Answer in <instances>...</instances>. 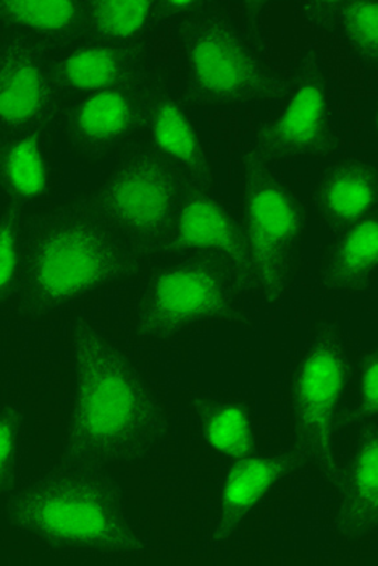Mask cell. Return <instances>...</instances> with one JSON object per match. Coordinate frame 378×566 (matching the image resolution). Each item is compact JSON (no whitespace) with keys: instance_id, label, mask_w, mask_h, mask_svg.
Here are the masks:
<instances>
[{"instance_id":"6da1fadb","label":"cell","mask_w":378,"mask_h":566,"mask_svg":"<svg viewBox=\"0 0 378 566\" xmlns=\"http://www.w3.org/2000/svg\"><path fill=\"white\" fill-rule=\"evenodd\" d=\"M72 349L75 382L61 457L105 468L156 455L170 421L141 370L83 316L73 323Z\"/></svg>"},{"instance_id":"7a4b0ae2","label":"cell","mask_w":378,"mask_h":566,"mask_svg":"<svg viewBox=\"0 0 378 566\" xmlns=\"http://www.w3.org/2000/svg\"><path fill=\"white\" fill-rule=\"evenodd\" d=\"M10 530L63 557L136 560L150 547L104 467L59 457L7 497Z\"/></svg>"},{"instance_id":"3957f363","label":"cell","mask_w":378,"mask_h":566,"mask_svg":"<svg viewBox=\"0 0 378 566\" xmlns=\"http://www.w3.org/2000/svg\"><path fill=\"white\" fill-rule=\"evenodd\" d=\"M145 264L78 197L27 219L13 306L23 317L49 316L139 274Z\"/></svg>"},{"instance_id":"277c9868","label":"cell","mask_w":378,"mask_h":566,"mask_svg":"<svg viewBox=\"0 0 378 566\" xmlns=\"http://www.w3.org/2000/svg\"><path fill=\"white\" fill-rule=\"evenodd\" d=\"M191 184L177 164L143 142L132 146L111 172L82 197L147 262L156 258Z\"/></svg>"},{"instance_id":"5b68a950","label":"cell","mask_w":378,"mask_h":566,"mask_svg":"<svg viewBox=\"0 0 378 566\" xmlns=\"http://www.w3.org/2000/svg\"><path fill=\"white\" fill-rule=\"evenodd\" d=\"M243 295L225 262L209 254L171 258L136 295L133 328L145 340L170 342L208 324L240 319Z\"/></svg>"},{"instance_id":"8992f818","label":"cell","mask_w":378,"mask_h":566,"mask_svg":"<svg viewBox=\"0 0 378 566\" xmlns=\"http://www.w3.org/2000/svg\"><path fill=\"white\" fill-rule=\"evenodd\" d=\"M180 38L185 86L196 106L231 109L282 93L258 45L223 13L189 20Z\"/></svg>"},{"instance_id":"52a82bcc","label":"cell","mask_w":378,"mask_h":566,"mask_svg":"<svg viewBox=\"0 0 378 566\" xmlns=\"http://www.w3.org/2000/svg\"><path fill=\"white\" fill-rule=\"evenodd\" d=\"M353 373L342 328L325 321L304 345L290 384L294 446L334 485L339 478L335 437Z\"/></svg>"},{"instance_id":"ba28073f","label":"cell","mask_w":378,"mask_h":566,"mask_svg":"<svg viewBox=\"0 0 378 566\" xmlns=\"http://www.w3.org/2000/svg\"><path fill=\"white\" fill-rule=\"evenodd\" d=\"M240 219L258 275L259 295L280 302L292 286L297 250L309 227L306 201L272 166L246 160Z\"/></svg>"},{"instance_id":"9c48e42d","label":"cell","mask_w":378,"mask_h":566,"mask_svg":"<svg viewBox=\"0 0 378 566\" xmlns=\"http://www.w3.org/2000/svg\"><path fill=\"white\" fill-rule=\"evenodd\" d=\"M334 97L327 70L306 52L285 90V101L255 132L246 160L273 164L318 159L336 151Z\"/></svg>"},{"instance_id":"30bf717a","label":"cell","mask_w":378,"mask_h":566,"mask_svg":"<svg viewBox=\"0 0 378 566\" xmlns=\"http://www.w3.org/2000/svg\"><path fill=\"white\" fill-rule=\"evenodd\" d=\"M187 254H209L225 262L244 292L259 295L243 223L229 202L219 197L216 187L189 185L156 251L157 260Z\"/></svg>"},{"instance_id":"8fae6325","label":"cell","mask_w":378,"mask_h":566,"mask_svg":"<svg viewBox=\"0 0 378 566\" xmlns=\"http://www.w3.org/2000/svg\"><path fill=\"white\" fill-rule=\"evenodd\" d=\"M149 83L150 78L66 99L57 127L70 153L97 164L135 146L145 133Z\"/></svg>"},{"instance_id":"7c38bea8","label":"cell","mask_w":378,"mask_h":566,"mask_svg":"<svg viewBox=\"0 0 378 566\" xmlns=\"http://www.w3.org/2000/svg\"><path fill=\"white\" fill-rule=\"evenodd\" d=\"M63 103L49 52L19 34L0 43V135L54 130Z\"/></svg>"},{"instance_id":"4fadbf2b","label":"cell","mask_w":378,"mask_h":566,"mask_svg":"<svg viewBox=\"0 0 378 566\" xmlns=\"http://www.w3.org/2000/svg\"><path fill=\"white\" fill-rule=\"evenodd\" d=\"M307 463L300 447L292 446L273 453H252L230 461L220 489L219 512L208 537L213 547L223 545L238 527L297 467Z\"/></svg>"},{"instance_id":"5bb4252c","label":"cell","mask_w":378,"mask_h":566,"mask_svg":"<svg viewBox=\"0 0 378 566\" xmlns=\"http://www.w3.org/2000/svg\"><path fill=\"white\" fill-rule=\"evenodd\" d=\"M52 78L62 99L149 80L145 48L82 41L51 55Z\"/></svg>"},{"instance_id":"9a60e30c","label":"cell","mask_w":378,"mask_h":566,"mask_svg":"<svg viewBox=\"0 0 378 566\" xmlns=\"http://www.w3.org/2000/svg\"><path fill=\"white\" fill-rule=\"evenodd\" d=\"M145 143L177 164L189 180L204 187L213 185L208 148L191 111L171 87L150 80L147 87Z\"/></svg>"},{"instance_id":"2e32d148","label":"cell","mask_w":378,"mask_h":566,"mask_svg":"<svg viewBox=\"0 0 378 566\" xmlns=\"http://www.w3.org/2000/svg\"><path fill=\"white\" fill-rule=\"evenodd\" d=\"M311 199L318 226L330 235L377 214V159L343 156L332 160L315 178Z\"/></svg>"},{"instance_id":"e0dca14e","label":"cell","mask_w":378,"mask_h":566,"mask_svg":"<svg viewBox=\"0 0 378 566\" xmlns=\"http://www.w3.org/2000/svg\"><path fill=\"white\" fill-rule=\"evenodd\" d=\"M57 187L52 130L0 135V197L7 206L41 205Z\"/></svg>"},{"instance_id":"ac0fdd59","label":"cell","mask_w":378,"mask_h":566,"mask_svg":"<svg viewBox=\"0 0 378 566\" xmlns=\"http://www.w3.org/2000/svg\"><path fill=\"white\" fill-rule=\"evenodd\" d=\"M336 531L349 541L366 539L378 530V426H363L351 455L339 464Z\"/></svg>"},{"instance_id":"d6986e66","label":"cell","mask_w":378,"mask_h":566,"mask_svg":"<svg viewBox=\"0 0 378 566\" xmlns=\"http://www.w3.org/2000/svg\"><path fill=\"white\" fill-rule=\"evenodd\" d=\"M378 274V214L336 233L325 251L321 286L325 293L359 296Z\"/></svg>"},{"instance_id":"ffe728a7","label":"cell","mask_w":378,"mask_h":566,"mask_svg":"<svg viewBox=\"0 0 378 566\" xmlns=\"http://www.w3.org/2000/svg\"><path fill=\"white\" fill-rule=\"evenodd\" d=\"M0 27L59 54L83 41V0H0Z\"/></svg>"},{"instance_id":"44dd1931","label":"cell","mask_w":378,"mask_h":566,"mask_svg":"<svg viewBox=\"0 0 378 566\" xmlns=\"http://www.w3.org/2000/svg\"><path fill=\"white\" fill-rule=\"evenodd\" d=\"M196 428L204 446L225 460H241L258 452V429L246 401L204 394L192 403Z\"/></svg>"},{"instance_id":"7402d4cb","label":"cell","mask_w":378,"mask_h":566,"mask_svg":"<svg viewBox=\"0 0 378 566\" xmlns=\"http://www.w3.org/2000/svg\"><path fill=\"white\" fill-rule=\"evenodd\" d=\"M304 19L338 38L357 61L378 64V3L363 0H311L297 3Z\"/></svg>"},{"instance_id":"603a6c76","label":"cell","mask_w":378,"mask_h":566,"mask_svg":"<svg viewBox=\"0 0 378 566\" xmlns=\"http://www.w3.org/2000/svg\"><path fill=\"white\" fill-rule=\"evenodd\" d=\"M159 24L157 0H83V41L145 48Z\"/></svg>"},{"instance_id":"cb8c5ba5","label":"cell","mask_w":378,"mask_h":566,"mask_svg":"<svg viewBox=\"0 0 378 566\" xmlns=\"http://www.w3.org/2000/svg\"><path fill=\"white\" fill-rule=\"evenodd\" d=\"M30 421L20 401L0 405V499L15 491L27 460Z\"/></svg>"},{"instance_id":"d4e9b609","label":"cell","mask_w":378,"mask_h":566,"mask_svg":"<svg viewBox=\"0 0 378 566\" xmlns=\"http://www.w3.org/2000/svg\"><path fill=\"white\" fill-rule=\"evenodd\" d=\"M27 211L6 206L0 212V306L15 300L19 292Z\"/></svg>"},{"instance_id":"484cf974","label":"cell","mask_w":378,"mask_h":566,"mask_svg":"<svg viewBox=\"0 0 378 566\" xmlns=\"http://www.w3.org/2000/svg\"><path fill=\"white\" fill-rule=\"evenodd\" d=\"M356 407L351 422L355 426L374 424L378 418V348L370 347L360 356L356 368Z\"/></svg>"},{"instance_id":"4316f807","label":"cell","mask_w":378,"mask_h":566,"mask_svg":"<svg viewBox=\"0 0 378 566\" xmlns=\"http://www.w3.org/2000/svg\"><path fill=\"white\" fill-rule=\"evenodd\" d=\"M160 20L166 22H183L198 19L208 13L209 3L202 0H157Z\"/></svg>"}]
</instances>
